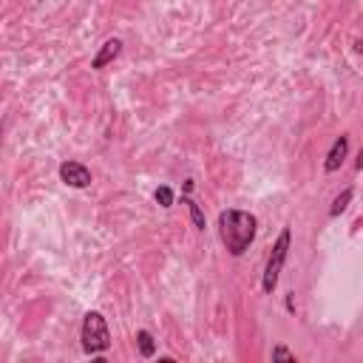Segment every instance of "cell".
Instances as JSON below:
<instances>
[{"label":"cell","mask_w":363,"mask_h":363,"mask_svg":"<svg viewBox=\"0 0 363 363\" xmlns=\"http://www.w3.org/2000/svg\"><path fill=\"white\" fill-rule=\"evenodd\" d=\"M259 233V221L253 213L247 210H221L219 213V235H221V245L230 256H245Z\"/></svg>","instance_id":"1"},{"label":"cell","mask_w":363,"mask_h":363,"mask_svg":"<svg viewBox=\"0 0 363 363\" xmlns=\"http://www.w3.org/2000/svg\"><path fill=\"white\" fill-rule=\"evenodd\" d=\"M80 340H82V349H85L88 355H102V352H108V346H111V332H108V324H105L102 312H88V315L82 318Z\"/></svg>","instance_id":"2"},{"label":"cell","mask_w":363,"mask_h":363,"mask_svg":"<svg viewBox=\"0 0 363 363\" xmlns=\"http://www.w3.org/2000/svg\"><path fill=\"white\" fill-rule=\"evenodd\" d=\"M290 245H293V233H290V227H284V230H281V235H278V241L273 245V253H270V259H267L264 278H262V290H264L267 295H273V293H276V287H278V276H281V270H284V262H287Z\"/></svg>","instance_id":"3"},{"label":"cell","mask_w":363,"mask_h":363,"mask_svg":"<svg viewBox=\"0 0 363 363\" xmlns=\"http://www.w3.org/2000/svg\"><path fill=\"white\" fill-rule=\"evenodd\" d=\"M60 179H63L68 187L82 190V187L91 185V171H88L82 162H63V165H60Z\"/></svg>","instance_id":"4"},{"label":"cell","mask_w":363,"mask_h":363,"mask_svg":"<svg viewBox=\"0 0 363 363\" xmlns=\"http://www.w3.org/2000/svg\"><path fill=\"white\" fill-rule=\"evenodd\" d=\"M119 51H123V40H119V37H111V40H105V43L99 46V51L94 54V60H91V68L102 71L108 63H113V60L119 57Z\"/></svg>","instance_id":"5"},{"label":"cell","mask_w":363,"mask_h":363,"mask_svg":"<svg viewBox=\"0 0 363 363\" xmlns=\"http://www.w3.org/2000/svg\"><path fill=\"white\" fill-rule=\"evenodd\" d=\"M346 154H349V137H346V134H340V137H338V140L332 142L329 154H326L324 171H326V173H335V171H340V165H343Z\"/></svg>","instance_id":"6"},{"label":"cell","mask_w":363,"mask_h":363,"mask_svg":"<svg viewBox=\"0 0 363 363\" xmlns=\"http://www.w3.org/2000/svg\"><path fill=\"white\" fill-rule=\"evenodd\" d=\"M137 346H140V355L142 357H154L156 355V340H154V335L148 329H140L137 332Z\"/></svg>","instance_id":"7"},{"label":"cell","mask_w":363,"mask_h":363,"mask_svg":"<svg viewBox=\"0 0 363 363\" xmlns=\"http://www.w3.org/2000/svg\"><path fill=\"white\" fill-rule=\"evenodd\" d=\"M182 204H187V213H190V221H193V227H196V230H204V227H207V221H204V213H202V207H199L193 199H187V196H182Z\"/></svg>","instance_id":"8"},{"label":"cell","mask_w":363,"mask_h":363,"mask_svg":"<svg viewBox=\"0 0 363 363\" xmlns=\"http://www.w3.org/2000/svg\"><path fill=\"white\" fill-rule=\"evenodd\" d=\"M352 196H355V190H352V187H346V190H343V193H340V196L332 202V207H329V216H332V219H335V216H340V213L349 207Z\"/></svg>","instance_id":"9"},{"label":"cell","mask_w":363,"mask_h":363,"mask_svg":"<svg viewBox=\"0 0 363 363\" xmlns=\"http://www.w3.org/2000/svg\"><path fill=\"white\" fill-rule=\"evenodd\" d=\"M154 199H156V204H159V207H165V210H168V207H173V190H171L168 185H159V187L154 190Z\"/></svg>","instance_id":"10"},{"label":"cell","mask_w":363,"mask_h":363,"mask_svg":"<svg viewBox=\"0 0 363 363\" xmlns=\"http://www.w3.org/2000/svg\"><path fill=\"white\" fill-rule=\"evenodd\" d=\"M273 360H281V363H295V355H293L287 346H281V343H278V346L273 349Z\"/></svg>","instance_id":"11"},{"label":"cell","mask_w":363,"mask_h":363,"mask_svg":"<svg viewBox=\"0 0 363 363\" xmlns=\"http://www.w3.org/2000/svg\"><path fill=\"white\" fill-rule=\"evenodd\" d=\"M355 168H357V171H363V148H360V154H357V162H355Z\"/></svg>","instance_id":"12"}]
</instances>
